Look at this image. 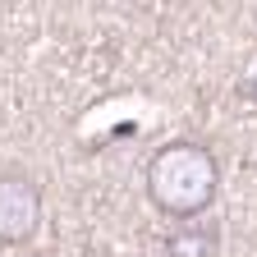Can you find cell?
<instances>
[{"instance_id": "cell-2", "label": "cell", "mask_w": 257, "mask_h": 257, "mask_svg": "<svg viewBox=\"0 0 257 257\" xmlns=\"http://www.w3.org/2000/svg\"><path fill=\"white\" fill-rule=\"evenodd\" d=\"M42 230V188L19 170L0 175V243H28Z\"/></svg>"}, {"instance_id": "cell-3", "label": "cell", "mask_w": 257, "mask_h": 257, "mask_svg": "<svg viewBox=\"0 0 257 257\" xmlns=\"http://www.w3.org/2000/svg\"><path fill=\"white\" fill-rule=\"evenodd\" d=\"M220 252V230L207 220H179L166 234V257H216Z\"/></svg>"}, {"instance_id": "cell-1", "label": "cell", "mask_w": 257, "mask_h": 257, "mask_svg": "<svg viewBox=\"0 0 257 257\" xmlns=\"http://www.w3.org/2000/svg\"><path fill=\"white\" fill-rule=\"evenodd\" d=\"M216 188H220V166L216 152L202 143L188 138L166 143L147 166V198L170 220H198L216 202Z\"/></svg>"}, {"instance_id": "cell-4", "label": "cell", "mask_w": 257, "mask_h": 257, "mask_svg": "<svg viewBox=\"0 0 257 257\" xmlns=\"http://www.w3.org/2000/svg\"><path fill=\"white\" fill-rule=\"evenodd\" d=\"M0 248H5V243H0Z\"/></svg>"}]
</instances>
